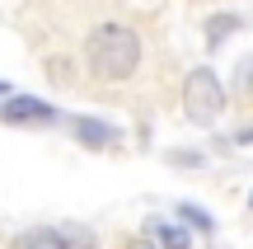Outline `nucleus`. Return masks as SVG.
Listing matches in <instances>:
<instances>
[{
  "label": "nucleus",
  "instance_id": "4",
  "mask_svg": "<svg viewBox=\"0 0 253 249\" xmlns=\"http://www.w3.org/2000/svg\"><path fill=\"white\" fill-rule=\"evenodd\" d=\"M75 141L89 146V150H108V146H118V141H122V132L108 127L103 118H75Z\"/></svg>",
  "mask_w": 253,
  "mask_h": 249
},
{
  "label": "nucleus",
  "instance_id": "13",
  "mask_svg": "<svg viewBox=\"0 0 253 249\" xmlns=\"http://www.w3.org/2000/svg\"><path fill=\"white\" fill-rule=\"evenodd\" d=\"M5 94H9V80H0V99H5Z\"/></svg>",
  "mask_w": 253,
  "mask_h": 249
},
{
  "label": "nucleus",
  "instance_id": "7",
  "mask_svg": "<svg viewBox=\"0 0 253 249\" xmlns=\"http://www.w3.org/2000/svg\"><path fill=\"white\" fill-rule=\"evenodd\" d=\"M9 249H66V245H61L56 231H24V235H14Z\"/></svg>",
  "mask_w": 253,
  "mask_h": 249
},
{
  "label": "nucleus",
  "instance_id": "1",
  "mask_svg": "<svg viewBox=\"0 0 253 249\" xmlns=\"http://www.w3.org/2000/svg\"><path fill=\"white\" fill-rule=\"evenodd\" d=\"M84 61H89L94 80L118 85L141 66V38L126 24H99L89 38H84Z\"/></svg>",
  "mask_w": 253,
  "mask_h": 249
},
{
  "label": "nucleus",
  "instance_id": "14",
  "mask_svg": "<svg viewBox=\"0 0 253 249\" xmlns=\"http://www.w3.org/2000/svg\"><path fill=\"white\" fill-rule=\"evenodd\" d=\"M249 207H253V193H249Z\"/></svg>",
  "mask_w": 253,
  "mask_h": 249
},
{
  "label": "nucleus",
  "instance_id": "9",
  "mask_svg": "<svg viewBox=\"0 0 253 249\" xmlns=\"http://www.w3.org/2000/svg\"><path fill=\"white\" fill-rule=\"evenodd\" d=\"M235 28H239L235 14H211V19H207V47H220L230 33H235Z\"/></svg>",
  "mask_w": 253,
  "mask_h": 249
},
{
  "label": "nucleus",
  "instance_id": "11",
  "mask_svg": "<svg viewBox=\"0 0 253 249\" xmlns=\"http://www.w3.org/2000/svg\"><path fill=\"white\" fill-rule=\"evenodd\" d=\"M173 165H178V169H202V165H207V155H202V150H173Z\"/></svg>",
  "mask_w": 253,
  "mask_h": 249
},
{
  "label": "nucleus",
  "instance_id": "3",
  "mask_svg": "<svg viewBox=\"0 0 253 249\" xmlns=\"http://www.w3.org/2000/svg\"><path fill=\"white\" fill-rule=\"evenodd\" d=\"M0 118H5L9 127H33V122H56L61 113L47 99H33V94H5V99H0Z\"/></svg>",
  "mask_w": 253,
  "mask_h": 249
},
{
  "label": "nucleus",
  "instance_id": "8",
  "mask_svg": "<svg viewBox=\"0 0 253 249\" xmlns=\"http://www.w3.org/2000/svg\"><path fill=\"white\" fill-rule=\"evenodd\" d=\"M178 216H183V226H192L197 235H211V231H216L211 212H207V207H197V202H178Z\"/></svg>",
  "mask_w": 253,
  "mask_h": 249
},
{
  "label": "nucleus",
  "instance_id": "12",
  "mask_svg": "<svg viewBox=\"0 0 253 249\" xmlns=\"http://www.w3.org/2000/svg\"><path fill=\"white\" fill-rule=\"evenodd\" d=\"M126 249H160V245H155V240H131Z\"/></svg>",
  "mask_w": 253,
  "mask_h": 249
},
{
  "label": "nucleus",
  "instance_id": "5",
  "mask_svg": "<svg viewBox=\"0 0 253 249\" xmlns=\"http://www.w3.org/2000/svg\"><path fill=\"white\" fill-rule=\"evenodd\" d=\"M145 240H155L160 249H188L192 245V231L178 221H160V216H150L145 221Z\"/></svg>",
  "mask_w": 253,
  "mask_h": 249
},
{
  "label": "nucleus",
  "instance_id": "2",
  "mask_svg": "<svg viewBox=\"0 0 253 249\" xmlns=\"http://www.w3.org/2000/svg\"><path fill=\"white\" fill-rule=\"evenodd\" d=\"M183 113H188L192 122H202V127H211V122L225 113V85H220V75L211 71V66H197V71L183 80Z\"/></svg>",
  "mask_w": 253,
  "mask_h": 249
},
{
  "label": "nucleus",
  "instance_id": "6",
  "mask_svg": "<svg viewBox=\"0 0 253 249\" xmlns=\"http://www.w3.org/2000/svg\"><path fill=\"white\" fill-rule=\"evenodd\" d=\"M56 235H61V245H66V249H99V235H94L89 226L66 221V226H56Z\"/></svg>",
  "mask_w": 253,
  "mask_h": 249
},
{
  "label": "nucleus",
  "instance_id": "10",
  "mask_svg": "<svg viewBox=\"0 0 253 249\" xmlns=\"http://www.w3.org/2000/svg\"><path fill=\"white\" fill-rule=\"evenodd\" d=\"M235 94H253V56L235 66Z\"/></svg>",
  "mask_w": 253,
  "mask_h": 249
}]
</instances>
